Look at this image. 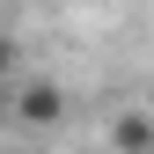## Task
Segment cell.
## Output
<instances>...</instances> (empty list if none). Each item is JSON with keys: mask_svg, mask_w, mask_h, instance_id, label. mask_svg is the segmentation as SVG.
Returning <instances> with one entry per match:
<instances>
[{"mask_svg": "<svg viewBox=\"0 0 154 154\" xmlns=\"http://www.w3.org/2000/svg\"><path fill=\"white\" fill-rule=\"evenodd\" d=\"M66 118H73V95H66V81H51V73H15V81L0 88V125H15V132L51 140Z\"/></svg>", "mask_w": 154, "mask_h": 154, "instance_id": "1", "label": "cell"}, {"mask_svg": "<svg viewBox=\"0 0 154 154\" xmlns=\"http://www.w3.org/2000/svg\"><path fill=\"white\" fill-rule=\"evenodd\" d=\"M103 147L110 154H154V103H125L103 118Z\"/></svg>", "mask_w": 154, "mask_h": 154, "instance_id": "2", "label": "cell"}, {"mask_svg": "<svg viewBox=\"0 0 154 154\" xmlns=\"http://www.w3.org/2000/svg\"><path fill=\"white\" fill-rule=\"evenodd\" d=\"M15 73H22V44H15V37H8V29H0V88H8V81H15Z\"/></svg>", "mask_w": 154, "mask_h": 154, "instance_id": "3", "label": "cell"}, {"mask_svg": "<svg viewBox=\"0 0 154 154\" xmlns=\"http://www.w3.org/2000/svg\"><path fill=\"white\" fill-rule=\"evenodd\" d=\"M0 8H15V0H0Z\"/></svg>", "mask_w": 154, "mask_h": 154, "instance_id": "4", "label": "cell"}]
</instances>
